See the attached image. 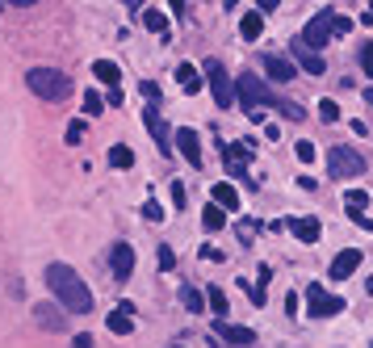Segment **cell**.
<instances>
[{
  "label": "cell",
  "mask_w": 373,
  "mask_h": 348,
  "mask_svg": "<svg viewBox=\"0 0 373 348\" xmlns=\"http://www.w3.org/2000/svg\"><path fill=\"white\" fill-rule=\"evenodd\" d=\"M306 310H311L315 319H331V315H340V310H344V298L327 294L323 286H306Z\"/></svg>",
  "instance_id": "obj_7"
},
{
  "label": "cell",
  "mask_w": 373,
  "mask_h": 348,
  "mask_svg": "<svg viewBox=\"0 0 373 348\" xmlns=\"http://www.w3.org/2000/svg\"><path fill=\"white\" fill-rule=\"evenodd\" d=\"M348 218H352V222H357V227H365V231H373V218L357 214V210H348Z\"/></svg>",
  "instance_id": "obj_38"
},
{
  "label": "cell",
  "mask_w": 373,
  "mask_h": 348,
  "mask_svg": "<svg viewBox=\"0 0 373 348\" xmlns=\"http://www.w3.org/2000/svg\"><path fill=\"white\" fill-rule=\"evenodd\" d=\"M26 85L34 97H43V101H67L72 97V76L67 72H59V67H30L26 72Z\"/></svg>",
  "instance_id": "obj_3"
},
{
  "label": "cell",
  "mask_w": 373,
  "mask_h": 348,
  "mask_svg": "<svg viewBox=\"0 0 373 348\" xmlns=\"http://www.w3.org/2000/svg\"><path fill=\"white\" fill-rule=\"evenodd\" d=\"M335 17H340V13H335L331 4H327V9H319V13L311 17V26L302 30V46L319 55V46H327L331 38H335Z\"/></svg>",
  "instance_id": "obj_4"
},
{
  "label": "cell",
  "mask_w": 373,
  "mask_h": 348,
  "mask_svg": "<svg viewBox=\"0 0 373 348\" xmlns=\"http://www.w3.org/2000/svg\"><path fill=\"white\" fill-rule=\"evenodd\" d=\"M294 156H298L302 164H311V160H315V143H298V147H294Z\"/></svg>",
  "instance_id": "obj_32"
},
{
  "label": "cell",
  "mask_w": 373,
  "mask_h": 348,
  "mask_svg": "<svg viewBox=\"0 0 373 348\" xmlns=\"http://www.w3.org/2000/svg\"><path fill=\"white\" fill-rule=\"evenodd\" d=\"M348 30H352V21H348V17H335V38H344Z\"/></svg>",
  "instance_id": "obj_36"
},
{
  "label": "cell",
  "mask_w": 373,
  "mask_h": 348,
  "mask_svg": "<svg viewBox=\"0 0 373 348\" xmlns=\"http://www.w3.org/2000/svg\"><path fill=\"white\" fill-rule=\"evenodd\" d=\"M139 92H143V97H151V101H155V97H160V88L151 85V80H143V85H139Z\"/></svg>",
  "instance_id": "obj_39"
},
{
  "label": "cell",
  "mask_w": 373,
  "mask_h": 348,
  "mask_svg": "<svg viewBox=\"0 0 373 348\" xmlns=\"http://www.w3.org/2000/svg\"><path fill=\"white\" fill-rule=\"evenodd\" d=\"M143 214H147V222H164V206H160V202H147Z\"/></svg>",
  "instance_id": "obj_31"
},
{
  "label": "cell",
  "mask_w": 373,
  "mask_h": 348,
  "mask_svg": "<svg viewBox=\"0 0 373 348\" xmlns=\"http://www.w3.org/2000/svg\"><path fill=\"white\" fill-rule=\"evenodd\" d=\"M285 315H298V294H285Z\"/></svg>",
  "instance_id": "obj_40"
},
{
  "label": "cell",
  "mask_w": 373,
  "mask_h": 348,
  "mask_svg": "<svg viewBox=\"0 0 373 348\" xmlns=\"http://www.w3.org/2000/svg\"><path fill=\"white\" fill-rule=\"evenodd\" d=\"M109 164H113V168H135V151L122 147V143H113V147H109Z\"/></svg>",
  "instance_id": "obj_25"
},
{
  "label": "cell",
  "mask_w": 373,
  "mask_h": 348,
  "mask_svg": "<svg viewBox=\"0 0 373 348\" xmlns=\"http://www.w3.org/2000/svg\"><path fill=\"white\" fill-rule=\"evenodd\" d=\"M143 126L151 131V138H155V147H160L164 156H172V131L164 126V118H160L155 109H143Z\"/></svg>",
  "instance_id": "obj_10"
},
{
  "label": "cell",
  "mask_w": 373,
  "mask_h": 348,
  "mask_svg": "<svg viewBox=\"0 0 373 348\" xmlns=\"http://www.w3.org/2000/svg\"><path fill=\"white\" fill-rule=\"evenodd\" d=\"M101 109H105V101H101V92H84V114H89V118H96Z\"/></svg>",
  "instance_id": "obj_30"
},
{
  "label": "cell",
  "mask_w": 373,
  "mask_h": 348,
  "mask_svg": "<svg viewBox=\"0 0 373 348\" xmlns=\"http://www.w3.org/2000/svg\"><path fill=\"white\" fill-rule=\"evenodd\" d=\"M365 101H369V105H373V85H369V88H365Z\"/></svg>",
  "instance_id": "obj_42"
},
{
  "label": "cell",
  "mask_w": 373,
  "mask_h": 348,
  "mask_svg": "<svg viewBox=\"0 0 373 348\" xmlns=\"http://www.w3.org/2000/svg\"><path fill=\"white\" fill-rule=\"evenodd\" d=\"M172 264H177V252H172V248H168V244H164V248H160V268H164V273H168V268H172Z\"/></svg>",
  "instance_id": "obj_34"
},
{
  "label": "cell",
  "mask_w": 373,
  "mask_h": 348,
  "mask_svg": "<svg viewBox=\"0 0 373 348\" xmlns=\"http://www.w3.org/2000/svg\"><path fill=\"white\" fill-rule=\"evenodd\" d=\"M181 303H185V310H193V315H201V310H206V298H201L193 286H181Z\"/></svg>",
  "instance_id": "obj_26"
},
{
  "label": "cell",
  "mask_w": 373,
  "mask_h": 348,
  "mask_svg": "<svg viewBox=\"0 0 373 348\" xmlns=\"http://www.w3.org/2000/svg\"><path fill=\"white\" fill-rule=\"evenodd\" d=\"M298 189H306V193H315V189H319V180H315V176H298Z\"/></svg>",
  "instance_id": "obj_37"
},
{
  "label": "cell",
  "mask_w": 373,
  "mask_h": 348,
  "mask_svg": "<svg viewBox=\"0 0 373 348\" xmlns=\"http://www.w3.org/2000/svg\"><path fill=\"white\" fill-rule=\"evenodd\" d=\"M361 67H365V76H373V43L361 46Z\"/></svg>",
  "instance_id": "obj_33"
},
{
  "label": "cell",
  "mask_w": 373,
  "mask_h": 348,
  "mask_svg": "<svg viewBox=\"0 0 373 348\" xmlns=\"http://www.w3.org/2000/svg\"><path fill=\"white\" fill-rule=\"evenodd\" d=\"M294 59H298V67H306L311 76H323V72H327L323 55H315V50H306V46H302V43H294Z\"/></svg>",
  "instance_id": "obj_16"
},
{
  "label": "cell",
  "mask_w": 373,
  "mask_h": 348,
  "mask_svg": "<svg viewBox=\"0 0 373 348\" xmlns=\"http://www.w3.org/2000/svg\"><path fill=\"white\" fill-rule=\"evenodd\" d=\"M327 164H331V176H340V180H344V176H361V173H365V156H361V151H352V147H344V143H340V147H331Z\"/></svg>",
  "instance_id": "obj_6"
},
{
  "label": "cell",
  "mask_w": 373,
  "mask_h": 348,
  "mask_svg": "<svg viewBox=\"0 0 373 348\" xmlns=\"http://www.w3.org/2000/svg\"><path fill=\"white\" fill-rule=\"evenodd\" d=\"M239 30H243V38H247V43H256V38H260V30H265V17H260L256 9H247V13H243V26H239Z\"/></svg>",
  "instance_id": "obj_22"
},
{
  "label": "cell",
  "mask_w": 373,
  "mask_h": 348,
  "mask_svg": "<svg viewBox=\"0 0 373 348\" xmlns=\"http://www.w3.org/2000/svg\"><path fill=\"white\" fill-rule=\"evenodd\" d=\"M210 197H214V206L227 214V210H239V193H235V185H227V180H218L214 189H210Z\"/></svg>",
  "instance_id": "obj_18"
},
{
  "label": "cell",
  "mask_w": 373,
  "mask_h": 348,
  "mask_svg": "<svg viewBox=\"0 0 373 348\" xmlns=\"http://www.w3.org/2000/svg\"><path fill=\"white\" fill-rule=\"evenodd\" d=\"M84 131H89L84 122H72V126H67V143H80V138H84Z\"/></svg>",
  "instance_id": "obj_35"
},
{
  "label": "cell",
  "mask_w": 373,
  "mask_h": 348,
  "mask_svg": "<svg viewBox=\"0 0 373 348\" xmlns=\"http://www.w3.org/2000/svg\"><path fill=\"white\" fill-rule=\"evenodd\" d=\"M72 348H93V336H76V344Z\"/></svg>",
  "instance_id": "obj_41"
},
{
  "label": "cell",
  "mask_w": 373,
  "mask_h": 348,
  "mask_svg": "<svg viewBox=\"0 0 373 348\" xmlns=\"http://www.w3.org/2000/svg\"><path fill=\"white\" fill-rule=\"evenodd\" d=\"M344 206H348V210H357V214H361V210H365V206H369V193H365V189H348V193H344Z\"/></svg>",
  "instance_id": "obj_27"
},
{
  "label": "cell",
  "mask_w": 373,
  "mask_h": 348,
  "mask_svg": "<svg viewBox=\"0 0 373 348\" xmlns=\"http://www.w3.org/2000/svg\"><path fill=\"white\" fill-rule=\"evenodd\" d=\"M214 336H218V340H227V344H252V340H256V332H252V327L218 323V319H214Z\"/></svg>",
  "instance_id": "obj_14"
},
{
  "label": "cell",
  "mask_w": 373,
  "mask_h": 348,
  "mask_svg": "<svg viewBox=\"0 0 373 348\" xmlns=\"http://www.w3.org/2000/svg\"><path fill=\"white\" fill-rule=\"evenodd\" d=\"M168 348H181V344H168Z\"/></svg>",
  "instance_id": "obj_43"
},
{
  "label": "cell",
  "mask_w": 373,
  "mask_h": 348,
  "mask_svg": "<svg viewBox=\"0 0 373 348\" xmlns=\"http://www.w3.org/2000/svg\"><path fill=\"white\" fill-rule=\"evenodd\" d=\"M285 227H289L302 244H315V239H319V231H323V227H319V218H289Z\"/></svg>",
  "instance_id": "obj_17"
},
{
  "label": "cell",
  "mask_w": 373,
  "mask_h": 348,
  "mask_svg": "<svg viewBox=\"0 0 373 348\" xmlns=\"http://www.w3.org/2000/svg\"><path fill=\"white\" fill-rule=\"evenodd\" d=\"M109 268H113V281H126L135 273V248L130 244H113L109 248Z\"/></svg>",
  "instance_id": "obj_8"
},
{
  "label": "cell",
  "mask_w": 373,
  "mask_h": 348,
  "mask_svg": "<svg viewBox=\"0 0 373 348\" xmlns=\"http://www.w3.org/2000/svg\"><path fill=\"white\" fill-rule=\"evenodd\" d=\"M34 319H38V327H47V332H67V315H63L59 306H50V303L34 306Z\"/></svg>",
  "instance_id": "obj_13"
},
{
  "label": "cell",
  "mask_w": 373,
  "mask_h": 348,
  "mask_svg": "<svg viewBox=\"0 0 373 348\" xmlns=\"http://www.w3.org/2000/svg\"><path fill=\"white\" fill-rule=\"evenodd\" d=\"M172 143L181 147V156H185L193 168H201L206 160H201V138H197V131H189V126H181V131L172 134Z\"/></svg>",
  "instance_id": "obj_11"
},
{
  "label": "cell",
  "mask_w": 373,
  "mask_h": 348,
  "mask_svg": "<svg viewBox=\"0 0 373 348\" xmlns=\"http://www.w3.org/2000/svg\"><path fill=\"white\" fill-rule=\"evenodd\" d=\"M105 327H109L113 336H130V332H135V303H118L113 310H109Z\"/></svg>",
  "instance_id": "obj_9"
},
{
  "label": "cell",
  "mask_w": 373,
  "mask_h": 348,
  "mask_svg": "<svg viewBox=\"0 0 373 348\" xmlns=\"http://www.w3.org/2000/svg\"><path fill=\"white\" fill-rule=\"evenodd\" d=\"M177 85L185 88L189 97H193V92H201V76H197V67H193V63H181V67H177Z\"/></svg>",
  "instance_id": "obj_20"
},
{
  "label": "cell",
  "mask_w": 373,
  "mask_h": 348,
  "mask_svg": "<svg viewBox=\"0 0 373 348\" xmlns=\"http://www.w3.org/2000/svg\"><path fill=\"white\" fill-rule=\"evenodd\" d=\"M93 76L101 80V85H109V88L122 85V72H118V63H109V59H96V63H93Z\"/></svg>",
  "instance_id": "obj_19"
},
{
  "label": "cell",
  "mask_w": 373,
  "mask_h": 348,
  "mask_svg": "<svg viewBox=\"0 0 373 348\" xmlns=\"http://www.w3.org/2000/svg\"><path fill=\"white\" fill-rule=\"evenodd\" d=\"M47 286H50V294L59 298L63 310H76V315H89V310H93V290L84 286V277H80L72 264H63V261L47 264Z\"/></svg>",
  "instance_id": "obj_1"
},
{
  "label": "cell",
  "mask_w": 373,
  "mask_h": 348,
  "mask_svg": "<svg viewBox=\"0 0 373 348\" xmlns=\"http://www.w3.org/2000/svg\"><path fill=\"white\" fill-rule=\"evenodd\" d=\"M206 80H210V92H214V105L218 109H231L235 105V85L227 76V67L218 59H206Z\"/></svg>",
  "instance_id": "obj_5"
},
{
  "label": "cell",
  "mask_w": 373,
  "mask_h": 348,
  "mask_svg": "<svg viewBox=\"0 0 373 348\" xmlns=\"http://www.w3.org/2000/svg\"><path fill=\"white\" fill-rule=\"evenodd\" d=\"M235 97H239V105H243V114H247L252 122H265V109L277 105V92L265 85L260 76H247V72L235 80Z\"/></svg>",
  "instance_id": "obj_2"
},
{
  "label": "cell",
  "mask_w": 373,
  "mask_h": 348,
  "mask_svg": "<svg viewBox=\"0 0 373 348\" xmlns=\"http://www.w3.org/2000/svg\"><path fill=\"white\" fill-rule=\"evenodd\" d=\"M277 109L289 118V122H302V118H306V109H302L298 101H277Z\"/></svg>",
  "instance_id": "obj_29"
},
{
  "label": "cell",
  "mask_w": 373,
  "mask_h": 348,
  "mask_svg": "<svg viewBox=\"0 0 373 348\" xmlns=\"http://www.w3.org/2000/svg\"><path fill=\"white\" fill-rule=\"evenodd\" d=\"M143 26H147L151 34H168V13H160V9H143Z\"/></svg>",
  "instance_id": "obj_23"
},
{
  "label": "cell",
  "mask_w": 373,
  "mask_h": 348,
  "mask_svg": "<svg viewBox=\"0 0 373 348\" xmlns=\"http://www.w3.org/2000/svg\"><path fill=\"white\" fill-rule=\"evenodd\" d=\"M319 118H323L327 126H335V122H340V105H335L331 97H323V101H319Z\"/></svg>",
  "instance_id": "obj_28"
},
{
  "label": "cell",
  "mask_w": 373,
  "mask_h": 348,
  "mask_svg": "<svg viewBox=\"0 0 373 348\" xmlns=\"http://www.w3.org/2000/svg\"><path fill=\"white\" fill-rule=\"evenodd\" d=\"M357 268H361V252H357V248H344V252H340V256L331 261L327 277H331V281H344V277H352Z\"/></svg>",
  "instance_id": "obj_12"
},
{
  "label": "cell",
  "mask_w": 373,
  "mask_h": 348,
  "mask_svg": "<svg viewBox=\"0 0 373 348\" xmlns=\"http://www.w3.org/2000/svg\"><path fill=\"white\" fill-rule=\"evenodd\" d=\"M201 227H206V231L214 235V231H223V227H227V214H223V210H218V206L210 202V206L201 210Z\"/></svg>",
  "instance_id": "obj_24"
},
{
  "label": "cell",
  "mask_w": 373,
  "mask_h": 348,
  "mask_svg": "<svg viewBox=\"0 0 373 348\" xmlns=\"http://www.w3.org/2000/svg\"><path fill=\"white\" fill-rule=\"evenodd\" d=\"M206 306H210V315H214L218 323H227V294H223L218 286H210V294H206Z\"/></svg>",
  "instance_id": "obj_21"
},
{
  "label": "cell",
  "mask_w": 373,
  "mask_h": 348,
  "mask_svg": "<svg viewBox=\"0 0 373 348\" xmlns=\"http://www.w3.org/2000/svg\"><path fill=\"white\" fill-rule=\"evenodd\" d=\"M260 67H265L277 85H289V80L298 76V72H294V63H289V59H281V55H265V59H260Z\"/></svg>",
  "instance_id": "obj_15"
}]
</instances>
